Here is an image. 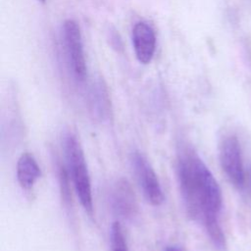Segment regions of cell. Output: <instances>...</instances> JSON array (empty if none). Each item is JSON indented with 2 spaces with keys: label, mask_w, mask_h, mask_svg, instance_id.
Segmentation results:
<instances>
[{
  "label": "cell",
  "mask_w": 251,
  "mask_h": 251,
  "mask_svg": "<svg viewBox=\"0 0 251 251\" xmlns=\"http://www.w3.org/2000/svg\"><path fill=\"white\" fill-rule=\"evenodd\" d=\"M177 176L188 214L202 223L215 248L225 251L226 238L219 222L223 198L214 176L194 151L185 150L178 159Z\"/></svg>",
  "instance_id": "cell-1"
},
{
  "label": "cell",
  "mask_w": 251,
  "mask_h": 251,
  "mask_svg": "<svg viewBox=\"0 0 251 251\" xmlns=\"http://www.w3.org/2000/svg\"><path fill=\"white\" fill-rule=\"evenodd\" d=\"M63 142L70 176L73 180L77 198L83 209L89 215H92L91 182L81 146L72 132H67L64 135Z\"/></svg>",
  "instance_id": "cell-2"
},
{
  "label": "cell",
  "mask_w": 251,
  "mask_h": 251,
  "mask_svg": "<svg viewBox=\"0 0 251 251\" xmlns=\"http://www.w3.org/2000/svg\"><path fill=\"white\" fill-rule=\"evenodd\" d=\"M63 35L70 68L74 76L77 80L82 81L86 76V63L81 32L77 23L71 19L65 21Z\"/></svg>",
  "instance_id": "cell-3"
},
{
  "label": "cell",
  "mask_w": 251,
  "mask_h": 251,
  "mask_svg": "<svg viewBox=\"0 0 251 251\" xmlns=\"http://www.w3.org/2000/svg\"><path fill=\"white\" fill-rule=\"evenodd\" d=\"M220 161L229 181L237 188H242L245 174L241 157L240 144L234 135L226 136L220 146Z\"/></svg>",
  "instance_id": "cell-4"
},
{
  "label": "cell",
  "mask_w": 251,
  "mask_h": 251,
  "mask_svg": "<svg viewBox=\"0 0 251 251\" xmlns=\"http://www.w3.org/2000/svg\"><path fill=\"white\" fill-rule=\"evenodd\" d=\"M132 166L142 191L152 205L159 206L164 202V194L156 173L148 160L139 152L132 154Z\"/></svg>",
  "instance_id": "cell-5"
},
{
  "label": "cell",
  "mask_w": 251,
  "mask_h": 251,
  "mask_svg": "<svg viewBox=\"0 0 251 251\" xmlns=\"http://www.w3.org/2000/svg\"><path fill=\"white\" fill-rule=\"evenodd\" d=\"M110 204L114 213L123 219H132L137 213L134 191L126 179L117 180L110 190Z\"/></svg>",
  "instance_id": "cell-6"
},
{
  "label": "cell",
  "mask_w": 251,
  "mask_h": 251,
  "mask_svg": "<svg viewBox=\"0 0 251 251\" xmlns=\"http://www.w3.org/2000/svg\"><path fill=\"white\" fill-rule=\"evenodd\" d=\"M131 39L138 62L149 64L156 50V34L153 27L146 22L136 23L132 28Z\"/></svg>",
  "instance_id": "cell-7"
},
{
  "label": "cell",
  "mask_w": 251,
  "mask_h": 251,
  "mask_svg": "<svg viewBox=\"0 0 251 251\" xmlns=\"http://www.w3.org/2000/svg\"><path fill=\"white\" fill-rule=\"evenodd\" d=\"M89 108L92 114L100 120L108 119L111 114V100L108 89L103 80H96L89 91Z\"/></svg>",
  "instance_id": "cell-8"
},
{
  "label": "cell",
  "mask_w": 251,
  "mask_h": 251,
  "mask_svg": "<svg viewBox=\"0 0 251 251\" xmlns=\"http://www.w3.org/2000/svg\"><path fill=\"white\" fill-rule=\"evenodd\" d=\"M41 176L40 168L32 155L24 153L17 163V178L25 189H30Z\"/></svg>",
  "instance_id": "cell-9"
},
{
  "label": "cell",
  "mask_w": 251,
  "mask_h": 251,
  "mask_svg": "<svg viewBox=\"0 0 251 251\" xmlns=\"http://www.w3.org/2000/svg\"><path fill=\"white\" fill-rule=\"evenodd\" d=\"M112 251H128L123 227L119 222L113 223L110 231Z\"/></svg>",
  "instance_id": "cell-10"
},
{
  "label": "cell",
  "mask_w": 251,
  "mask_h": 251,
  "mask_svg": "<svg viewBox=\"0 0 251 251\" xmlns=\"http://www.w3.org/2000/svg\"><path fill=\"white\" fill-rule=\"evenodd\" d=\"M59 178H60V185H61V191L63 198L66 202H70V188L68 184V175L64 168H60L59 173Z\"/></svg>",
  "instance_id": "cell-11"
},
{
  "label": "cell",
  "mask_w": 251,
  "mask_h": 251,
  "mask_svg": "<svg viewBox=\"0 0 251 251\" xmlns=\"http://www.w3.org/2000/svg\"><path fill=\"white\" fill-rule=\"evenodd\" d=\"M165 251H180L179 248H177L176 246H168Z\"/></svg>",
  "instance_id": "cell-12"
},
{
  "label": "cell",
  "mask_w": 251,
  "mask_h": 251,
  "mask_svg": "<svg viewBox=\"0 0 251 251\" xmlns=\"http://www.w3.org/2000/svg\"><path fill=\"white\" fill-rule=\"evenodd\" d=\"M37 1H39V2H42V3H44V2H45V0H37Z\"/></svg>",
  "instance_id": "cell-13"
}]
</instances>
